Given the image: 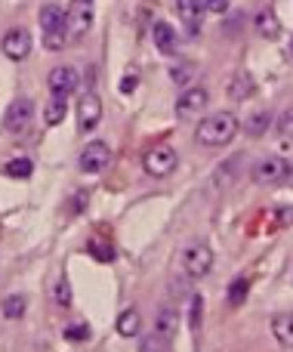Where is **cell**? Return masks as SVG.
I'll use <instances>...</instances> for the list:
<instances>
[{"instance_id": "cell-1", "label": "cell", "mask_w": 293, "mask_h": 352, "mask_svg": "<svg viewBox=\"0 0 293 352\" xmlns=\"http://www.w3.org/2000/svg\"><path fill=\"white\" fill-rule=\"evenodd\" d=\"M238 130H241V121L232 115V111H216V115L204 118V121L198 124L195 140L207 148H222L238 136Z\"/></svg>"}, {"instance_id": "cell-2", "label": "cell", "mask_w": 293, "mask_h": 352, "mask_svg": "<svg viewBox=\"0 0 293 352\" xmlns=\"http://www.w3.org/2000/svg\"><path fill=\"white\" fill-rule=\"evenodd\" d=\"M37 22H40L43 31V47L49 53H62L68 41V25H65V10L59 3H43L40 12H37Z\"/></svg>"}, {"instance_id": "cell-3", "label": "cell", "mask_w": 293, "mask_h": 352, "mask_svg": "<svg viewBox=\"0 0 293 352\" xmlns=\"http://www.w3.org/2000/svg\"><path fill=\"white\" fill-rule=\"evenodd\" d=\"M142 167H145L148 176H158V179H164V176H170L179 167V155H176V148H173V146L161 142V146H152L145 152V158H142Z\"/></svg>"}, {"instance_id": "cell-4", "label": "cell", "mask_w": 293, "mask_h": 352, "mask_svg": "<svg viewBox=\"0 0 293 352\" xmlns=\"http://www.w3.org/2000/svg\"><path fill=\"white\" fill-rule=\"evenodd\" d=\"M96 22V0H71L65 10V25L71 37H86Z\"/></svg>"}, {"instance_id": "cell-5", "label": "cell", "mask_w": 293, "mask_h": 352, "mask_svg": "<svg viewBox=\"0 0 293 352\" xmlns=\"http://www.w3.org/2000/svg\"><path fill=\"white\" fill-rule=\"evenodd\" d=\"M183 269L189 278H204V275H210V269H213V250H210V244H204V241L189 244L183 254Z\"/></svg>"}, {"instance_id": "cell-6", "label": "cell", "mask_w": 293, "mask_h": 352, "mask_svg": "<svg viewBox=\"0 0 293 352\" xmlns=\"http://www.w3.org/2000/svg\"><path fill=\"white\" fill-rule=\"evenodd\" d=\"M111 161H115L111 146H108V142H102V140H96V142H86V146H84L78 164H80V170H84V173H102V170H108V167H111Z\"/></svg>"}, {"instance_id": "cell-7", "label": "cell", "mask_w": 293, "mask_h": 352, "mask_svg": "<svg viewBox=\"0 0 293 352\" xmlns=\"http://www.w3.org/2000/svg\"><path fill=\"white\" fill-rule=\"evenodd\" d=\"M31 118H34V102H31L28 96H19L10 102V109H6L3 115V130L6 133H25L31 124Z\"/></svg>"}, {"instance_id": "cell-8", "label": "cell", "mask_w": 293, "mask_h": 352, "mask_svg": "<svg viewBox=\"0 0 293 352\" xmlns=\"http://www.w3.org/2000/svg\"><path fill=\"white\" fill-rule=\"evenodd\" d=\"M207 102H210V93L204 90V87H189V90L176 99V118L179 121H195V118H201V111L207 109Z\"/></svg>"}, {"instance_id": "cell-9", "label": "cell", "mask_w": 293, "mask_h": 352, "mask_svg": "<svg viewBox=\"0 0 293 352\" xmlns=\"http://www.w3.org/2000/svg\"><path fill=\"white\" fill-rule=\"evenodd\" d=\"M99 124H102V99L90 90L78 99V130L80 133H93Z\"/></svg>"}, {"instance_id": "cell-10", "label": "cell", "mask_w": 293, "mask_h": 352, "mask_svg": "<svg viewBox=\"0 0 293 352\" xmlns=\"http://www.w3.org/2000/svg\"><path fill=\"white\" fill-rule=\"evenodd\" d=\"M253 179L259 186H278V182L290 179V164L284 158H263L257 167H253Z\"/></svg>"}, {"instance_id": "cell-11", "label": "cell", "mask_w": 293, "mask_h": 352, "mask_svg": "<svg viewBox=\"0 0 293 352\" xmlns=\"http://www.w3.org/2000/svg\"><path fill=\"white\" fill-rule=\"evenodd\" d=\"M0 50H3V56H6V59H12V62L28 59V53H31V31L28 28H10L3 34V41H0Z\"/></svg>"}, {"instance_id": "cell-12", "label": "cell", "mask_w": 293, "mask_h": 352, "mask_svg": "<svg viewBox=\"0 0 293 352\" xmlns=\"http://www.w3.org/2000/svg\"><path fill=\"white\" fill-rule=\"evenodd\" d=\"M176 16L183 19V28L189 37L201 34V25H204V3L201 0H176Z\"/></svg>"}, {"instance_id": "cell-13", "label": "cell", "mask_w": 293, "mask_h": 352, "mask_svg": "<svg viewBox=\"0 0 293 352\" xmlns=\"http://www.w3.org/2000/svg\"><path fill=\"white\" fill-rule=\"evenodd\" d=\"M78 84H80V74L71 65H59L49 72V93L53 96H71L78 90Z\"/></svg>"}, {"instance_id": "cell-14", "label": "cell", "mask_w": 293, "mask_h": 352, "mask_svg": "<svg viewBox=\"0 0 293 352\" xmlns=\"http://www.w3.org/2000/svg\"><path fill=\"white\" fill-rule=\"evenodd\" d=\"M176 328H179V309H173V306H164V309L158 312V318H154L152 334L170 346V343L176 340Z\"/></svg>"}, {"instance_id": "cell-15", "label": "cell", "mask_w": 293, "mask_h": 352, "mask_svg": "<svg viewBox=\"0 0 293 352\" xmlns=\"http://www.w3.org/2000/svg\"><path fill=\"white\" fill-rule=\"evenodd\" d=\"M152 41H154V47H158L164 56L176 53V31H173L170 22H154L152 25Z\"/></svg>"}, {"instance_id": "cell-16", "label": "cell", "mask_w": 293, "mask_h": 352, "mask_svg": "<svg viewBox=\"0 0 293 352\" xmlns=\"http://www.w3.org/2000/svg\"><path fill=\"white\" fill-rule=\"evenodd\" d=\"M253 28H257L259 37H266V41H275V37L281 34V22H278V16L272 10H259L257 16H253Z\"/></svg>"}, {"instance_id": "cell-17", "label": "cell", "mask_w": 293, "mask_h": 352, "mask_svg": "<svg viewBox=\"0 0 293 352\" xmlns=\"http://www.w3.org/2000/svg\"><path fill=\"white\" fill-rule=\"evenodd\" d=\"M115 328H117V334H121V337H139V331H142L139 309H124L121 316H117Z\"/></svg>"}, {"instance_id": "cell-18", "label": "cell", "mask_w": 293, "mask_h": 352, "mask_svg": "<svg viewBox=\"0 0 293 352\" xmlns=\"http://www.w3.org/2000/svg\"><path fill=\"white\" fill-rule=\"evenodd\" d=\"M0 312H3V318H10V322H19V318H25V312H28V297H25V294H10V297H3V303H0Z\"/></svg>"}, {"instance_id": "cell-19", "label": "cell", "mask_w": 293, "mask_h": 352, "mask_svg": "<svg viewBox=\"0 0 293 352\" xmlns=\"http://www.w3.org/2000/svg\"><path fill=\"white\" fill-rule=\"evenodd\" d=\"M272 334H275V340L281 343L284 349H293V318L288 316V312L272 318Z\"/></svg>"}, {"instance_id": "cell-20", "label": "cell", "mask_w": 293, "mask_h": 352, "mask_svg": "<svg viewBox=\"0 0 293 352\" xmlns=\"http://www.w3.org/2000/svg\"><path fill=\"white\" fill-rule=\"evenodd\" d=\"M65 115H68L65 96H49L47 109H43V121H47V127H59V124L65 121Z\"/></svg>"}, {"instance_id": "cell-21", "label": "cell", "mask_w": 293, "mask_h": 352, "mask_svg": "<svg viewBox=\"0 0 293 352\" xmlns=\"http://www.w3.org/2000/svg\"><path fill=\"white\" fill-rule=\"evenodd\" d=\"M31 173H34V164L28 158H12L3 164V176L10 179H31Z\"/></svg>"}, {"instance_id": "cell-22", "label": "cell", "mask_w": 293, "mask_h": 352, "mask_svg": "<svg viewBox=\"0 0 293 352\" xmlns=\"http://www.w3.org/2000/svg\"><path fill=\"white\" fill-rule=\"evenodd\" d=\"M228 90H232V96H235V99H247L253 90H257V87H253L250 74L238 72V74H235V78H232V87H228Z\"/></svg>"}, {"instance_id": "cell-23", "label": "cell", "mask_w": 293, "mask_h": 352, "mask_svg": "<svg viewBox=\"0 0 293 352\" xmlns=\"http://www.w3.org/2000/svg\"><path fill=\"white\" fill-rule=\"evenodd\" d=\"M269 127H272V115H269V111H257V115H253L250 121L244 124L247 136H263Z\"/></svg>"}, {"instance_id": "cell-24", "label": "cell", "mask_w": 293, "mask_h": 352, "mask_svg": "<svg viewBox=\"0 0 293 352\" xmlns=\"http://www.w3.org/2000/svg\"><path fill=\"white\" fill-rule=\"evenodd\" d=\"M62 334H65V340H68V343H86V340H90L93 331H90V324L80 322V324H68V328L62 331Z\"/></svg>"}, {"instance_id": "cell-25", "label": "cell", "mask_w": 293, "mask_h": 352, "mask_svg": "<svg viewBox=\"0 0 293 352\" xmlns=\"http://www.w3.org/2000/svg\"><path fill=\"white\" fill-rule=\"evenodd\" d=\"M247 291H250V281L247 278H235L232 287H228V300H232V306H241L247 300Z\"/></svg>"}, {"instance_id": "cell-26", "label": "cell", "mask_w": 293, "mask_h": 352, "mask_svg": "<svg viewBox=\"0 0 293 352\" xmlns=\"http://www.w3.org/2000/svg\"><path fill=\"white\" fill-rule=\"evenodd\" d=\"M53 300L59 306H71V285H68V278L62 275L59 281H56V291H53Z\"/></svg>"}, {"instance_id": "cell-27", "label": "cell", "mask_w": 293, "mask_h": 352, "mask_svg": "<svg viewBox=\"0 0 293 352\" xmlns=\"http://www.w3.org/2000/svg\"><path fill=\"white\" fill-rule=\"evenodd\" d=\"M201 318H204V300L195 294V297H191V312H189V324L195 334L201 331Z\"/></svg>"}, {"instance_id": "cell-28", "label": "cell", "mask_w": 293, "mask_h": 352, "mask_svg": "<svg viewBox=\"0 0 293 352\" xmlns=\"http://www.w3.org/2000/svg\"><path fill=\"white\" fill-rule=\"evenodd\" d=\"M86 248H90V254L96 256V260H105V263H111V260H115V250H111L105 241H99V238H93V241L86 244Z\"/></svg>"}, {"instance_id": "cell-29", "label": "cell", "mask_w": 293, "mask_h": 352, "mask_svg": "<svg viewBox=\"0 0 293 352\" xmlns=\"http://www.w3.org/2000/svg\"><path fill=\"white\" fill-rule=\"evenodd\" d=\"M191 74H195V72H191V65H179V68H173V72H170V78L176 80V84H189Z\"/></svg>"}, {"instance_id": "cell-30", "label": "cell", "mask_w": 293, "mask_h": 352, "mask_svg": "<svg viewBox=\"0 0 293 352\" xmlns=\"http://www.w3.org/2000/svg\"><path fill=\"white\" fill-rule=\"evenodd\" d=\"M139 349H142V352H148V349H170V346H167L164 340H158V337L152 334V337H145V340L139 343Z\"/></svg>"}, {"instance_id": "cell-31", "label": "cell", "mask_w": 293, "mask_h": 352, "mask_svg": "<svg viewBox=\"0 0 293 352\" xmlns=\"http://www.w3.org/2000/svg\"><path fill=\"white\" fill-rule=\"evenodd\" d=\"M204 10H210V12H226V10H228V0H204Z\"/></svg>"}, {"instance_id": "cell-32", "label": "cell", "mask_w": 293, "mask_h": 352, "mask_svg": "<svg viewBox=\"0 0 293 352\" xmlns=\"http://www.w3.org/2000/svg\"><path fill=\"white\" fill-rule=\"evenodd\" d=\"M136 90V78H124L121 80V93H133Z\"/></svg>"}, {"instance_id": "cell-33", "label": "cell", "mask_w": 293, "mask_h": 352, "mask_svg": "<svg viewBox=\"0 0 293 352\" xmlns=\"http://www.w3.org/2000/svg\"><path fill=\"white\" fill-rule=\"evenodd\" d=\"M281 133H284V136H288V133H290V111H288V115H284V118H281Z\"/></svg>"}, {"instance_id": "cell-34", "label": "cell", "mask_w": 293, "mask_h": 352, "mask_svg": "<svg viewBox=\"0 0 293 352\" xmlns=\"http://www.w3.org/2000/svg\"><path fill=\"white\" fill-rule=\"evenodd\" d=\"M278 217H281V223H290V207H281V210H278Z\"/></svg>"}]
</instances>
